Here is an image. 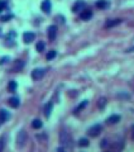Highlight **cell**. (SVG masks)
I'll return each mask as SVG.
<instances>
[{"mask_svg":"<svg viewBox=\"0 0 134 152\" xmlns=\"http://www.w3.org/2000/svg\"><path fill=\"white\" fill-rule=\"evenodd\" d=\"M103 131V127H101V124H94L92 127L89 128V131H87V133H89L90 137H96L100 134V132Z\"/></svg>","mask_w":134,"mask_h":152,"instance_id":"1","label":"cell"},{"mask_svg":"<svg viewBox=\"0 0 134 152\" xmlns=\"http://www.w3.org/2000/svg\"><path fill=\"white\" fill-rule=\"evenodd\" d=\"M120 23H121V19H109L105 23V27L106 28H111V27H115V25L120 24Z\"/></svg>","mask_w":134,"mask_h":152,"instance_id":"10","label":"cell"},{"mask_svg":"<svg viewBox=\"0 0 134 152\" xmlns=\"http://www.w3.org/2000/svg\"><path fill=\"white\" fill-rule=\"evenodd\" d=\"M9 118H10L9 112H7L5 109H1V110H0V123H4V122H7Z\"/></svg>","mask_w":134,"mask_h":152,"instance_id":"9","label":"cell"},{"mask_svg":"<svg viewBox=\"0 0 134 152\" xmlns=\"http://www.w3.org/2000/svg\"><path fill=\"white\" fill-rule=\"evenodd\" d=\"M95 5H96V8H99V9H105V8H107L110 4L107 0H98Z\"/></svg>","mask_w":134,"mask_h":152,"instance_id":"12","label":"cell"},{"mask_svg":"<svg viewBox=\"0 0 134 152\" xmlns=\"http://www.w3.org/2000/svg\"><path fill=\"white\" fill-rule=\"evenodd\" d=\"M57 152H66V151L63 150V148H61V147H60V148H58V150H57Z\"/></svg>","mask_w":134,"mask_h":152,"instance_id":"24","label":"cell"},{"mask_svg":"<svg viewBox=\"0 0 134 152\" xmlns=\"http://www.w3.org/2000/svg\"><path fill=\"white\" fill-rule=\"evenodd\" d=\"M32 127H33L34 129H39V128L42 127V122H40L39 119H34V121L32 122Z\"/></svg>","mask_w":134,"mask_h":152,"instance_id":"15","label":"cell"},{"mask_svg":"<svg viewBox=\"0 0 134 152\" xmlns=\"http://www.w3.org/2000/svg\"><path fill=\"white\" fill-rule=\"evenodd\" d=\"M85 9V3L82 1V0H77L76 3H75V5L72 7V11L74 13H77V11H82Z\"/></svg>","mask_w":134,"mask_h":152,"instance_id":"4","label":"cell"},{"mask_svg":"<svg viewBox=\"0 0 134 152\" xmlns=\"http://www.w3.org/2000/svg\"><path fill=\"white\" fill-rule=\"evenodd\" d=\"M52 108H53V104H52L51 101L46 104V107H44V114H46V117H49V115H51Z\"/></svg>","mask_w":134,"mask_h":152,"instance_id":"14","label":"cell"},{"mask_svg":"<svg viewBox=\"0 0 134 152\" xmlns=\"http://www.w3.org/2000/svg\"><path fill=\"white\" fill-rule=\"evenodd\" d=\"M40 8H42V10L44 11V13H51V9H52V4L49 0H43L42 4H40Z\"/></svg>","mask_w":134,"mask_h":152,"instance_id":"6","label":"cell"},{"mask_svg":"<svg viewBox=\"0 0 134 152\" xmlns=\"http://www.w3.org/2000/svg\"><path fill=\"white\" fill-rule=\"evenodd\" d=\"M9 105L11 108H18L19 107V104H20V101H19V98H17V96H13V98H10L9 99Z\"/></svg>","mask_w":134,"mask_h":152,"instance_id":"13","label":"cell"},{"mask_svg":"<svg viewBox=\"0 0 134 152\" xmlns=\"http://www.w3.org/2000/svg\"><path fill=\"white\" fill-rule=\"evenodd\" d=\"M128 52H134V47H132V48H129V49H128Z\"/></svg>","mask_w":134,"mask_h":152,"instance_id":"25","label":"cell"},{"mask_svg":"<svg viewBox=\"0 0 134 152\" xmlns=\"http://www.w3.org/2000/svg\"><path fill=\"white\" fill-rule=\"evenodd\" d=\"M46 74V70L43 69H34L32 71V79L33 80H39V79L43 77V75Z\"/></svg>","mask_w":134,"mask_h":152,"instance_id":"2","label":"cell"},{"mask_svg":"<svg viewBox=\"0 0 134 152\" xmlns=\"http://www.w3.org/2000/svg\"><path fill=\"white\" fill-rule=\"evenodd\" d=\"M34 38H36V34L32 33V32H25L24 34H23V39H24L25 43H31L34 41Z\"/></svg>","mask_w":134,"mask_h":152,"instance_id":"7","label":"cell"},{"mask_svg":"<svg viewBox=\"0 0 134 152\" xmlns=\"http://www.w3.org/2000/svg\"><path fill=\"white\" fill-rule=\"evenodd\" d=\"M10 18H13V14H8V15H4L1 18V20H3V22H7V20H9Z\"/></svg>","mask_w":134,"mask_h":152,"instance_id":"23","label":"cell"},{"mask_svg":"<svg viewBox=\"0 0 134 152\" xmlns=\"http://www.w3.org/2000/svg\"><path fill=\"white\" fill-rule=\"evenodd\" d=\"M119 121H120V115H118V114H114V115H110L109 118L106 119V123H109V124H115V123H118Z\"/></svg>","mask_w":134,"mask_h":152,"instance_id":"11","label":"cell"},{"mask_svg":"<svg viewBox=\"0 0 134 152\" xmlns=\"http://www.w3.org/2000/svg\"><path fill=\"white\" fill-rule=\"evenodd\" d=\"M105 103H106L105 98H101V99H100V103H99V107H100V109H103L104 105H105Z\"/></svg>","mask_w":134,"mask_h":152,"instance_id":"22","label":"cell"},{"mask_svg":"<svg viewBox=\"0 0 134 152\" xmlns=\"http://www.w3.org/2000/svg\"><path fill=\"white\" fill-rule=\"evenodd\" d=\"M17 86H18V85H17L15 81H10L9 85H8V89H9V91H10V93H14V91L17 90Z\"/></svg>","mask_w":134,"mask_h":152,"instance_id":"16","label":"cell"},{"mask_svg":"<svg viewBox=\"0 0 134 152\" xmlns=\"http://www.w3.org/2000/svg\"><path fill=\"white\" fill-rule=\"evenodd\" d=\"M25 141H27V134H25L24 131H20V132L18 133V136H17V142H18L19 147H23Z\"/></svg>","mask_w":134,"mask_h":152,"instance_id":"3","label":"cell"},{"mask_svg":"<svg viewBox=\"0 0 134 152\" xmlns=\"http://www.w3.org/2000/svg\"><path fill=\"white\" fill-rule=\"evenodd\" d=\"M91 17H92V11L90 10V9H84L80 13V18L82 19V20H89Z\"/></svg>","mask_w":134,"mask_h":152,"instance_id":"8","label":"cell"},{"mask_svg":"<svg viewBox=\"0 0 134 152\" xmlns=\"http://www.w3.org/2000/svg\"><path fill=\"white\" fill-rule=\"evenodd\" d=\"M57 36V27L56 25H49L48 27V38L49 41H54Z\"/></svg>","mask_w":134,"mask_h":152,"instance_id":"5","label":"cell"},{"mask_svg":"<svg viewBox=\"0 0 134 152\" xmlns=\"http://www.w3.org/2000/svg\"><path fill=\"white\" fill-rule=\"evenodd\" d=\"M78 146H81V147H86V146H89V139H87V138H81L80 141H78Z\"/></svg>","mask_w":134,"mask_h":152,"instance_id":"20","label":"cell"},{"mask_svg":"<svg viewBox=\"0 0 134 152\" xmlns=\"http://www.w3.org/2000/svg\"><path fill=\"white\" fill-rule=\"evenodd\" d=\"M57 56V52L54 51V49H52V51H49L48 53H47V56H46V58H47V60L49 61V60H53L54 57Z\"/></svg>","mask_w":134,"mask_h":152,"instance_id":"17","label":"cell"},{"mask_svg":"<svg viewBox=\"0 0 134 152\" xmlns=\"http://www.w3.org/2000/svg\"><path fill=\"white\" fill-rule=\"evenodd\" d=\"M36 49H37V51H38V52L44 51V42H42V41H40V42H38V43H37Z\"/></svg>","mask_w":134,"mask_h":152,"instance_id":"19","label":"cell"},{"mask_svg":"<svg viewBox=\"0 0 134 152\" xmlns=\"http://www.w3.org/2000/svg\"><path fill=\"white\" fill-rule=\"evenodd\" d=\"M5 7H7V1H5V0H0V13L4 10Z\"/></svg>","mask_w":134,"mask_h":152,"instance_id":"21","label":"cell"},{"mask_svg":"<svg viewBox=\"0 0 134 152\" xmlns=\"http://www.w3.org/2000/svg\"><path fill=\"white\" fill-rule=\"evenodd\" d=\"M87 103H89V101H87V100H84L82 103H81V104H80V105H78V107L76 108V109H75V113H78L81 109H84V108H85L86 105H87Z\"/></svg>","mask_w":134,"mask_h":152,"instance_id":"18","label":"cell"}]
</instances>
